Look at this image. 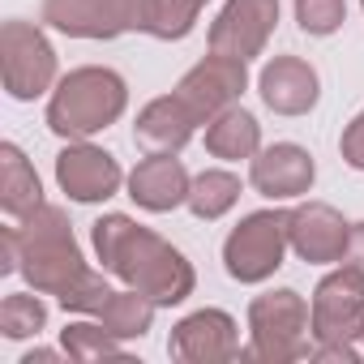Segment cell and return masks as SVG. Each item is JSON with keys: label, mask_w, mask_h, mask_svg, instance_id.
<instances>
[{"label": "cell", "mask_w": 364, "mask_h": 364, "mask_svg": "<svg viewBox=\"0 0 364 364\" xmlns=\"http://www.w3.org/2000/svg\"><path fill=\"white\" fill-rule=\"evenodd\" d=\"M90 245H95V253H99L107 274H116L124 287H137L159 309L185 304L193 296V287H198L193 262L180 253L176 245H167L159 232L141 228L129 215L95 219L90 223Z\"/></svg>", "instance_id": "1"}, {"label": "cell", "mask_w": 364, "mask_h": 364, "mask_svg": "<svg viewBox=\"0 0 364 364\" xmlns=\"http://www.w3.org/2000/svg\"><path fill=\"white\" fill-rule=\"evenodd\" d=\"M18 274L31 283V291L56 300L69 296L90 274L82 245L73 240V223L60 206L43 202L35 215L18 223Z\"/></svg>", "instance_id": "2"}, {"label": "cell", "mask_w": 364, "mask_h": 364, "mask_svg": "<svg viewBox=\"0 0 364 364\" xmlns=\"http://www.w3.org/2000/svg\"><path fill=\"white\" fill-rule=\"evenodd\" d=\"M129 107V82L116 69L82 65L69 69L52 99H48V129L65 141H90L95 133L112 129Z\"/></svg>", "instance_id": "3"}, {"label": "cell", "mask_w": 364, "mask_h": 364, "mask_svg": "<svg viewBox=\"0 0 364 364\" xmlns=\"http://www.w3.org/2000/svg\"><path fill=\"white\" fill-rule=\"evenodd\" d=\"M313 355V317L309 300L291 287L266 291L249 304V347L240 360H266V364H291Z\"/></svg>", "instance_id": "4"}, {"label": "cell", "mask_w": 364, "mask_h": 364, "mask_svg": "<svg viewBox=\"0 0 364 364\" xmlns=\"http://www.w3.org/2000/svg\"><path fill=\"white\" fill-rule=\"evenodd\" d=\"M287 219H291V210H253V215H245L223 240V270L236 283H249V287L274 279V270L283 266V257L291 249Z\"/></svg>", "instance_id": "5"}, {"label": "cell", "mask_w": 364, "mask_h": 364, "mask_svg": "<svg viewBox=\"0 0 364 364\" xmlns=\"http://www.w3.org/2000/svg\"><path fill=\"white\" fill-rule=\"evenodd\" d=\"M154 0H43V22L69 39H120L150 35Z\"/></svg>", "instance_id": "6"}, {"label": "cell", "mask_w": 364, "mask_h": 364, "mask_svg": "<svg viewBox=\"0 0 364 364\" xmlns=\"http://www.w3.org/2000/svg\"><path fill=\"white\" fill-rule=\"evenodd\" d=\"M0 73H5V90L18 103H31L48 90H56V48L35 22H5L0 31Z\"/></svg>", "instance_id": "7"}, {"label": "cell", "mask_w": 364, "mask_h": 364, "mask_svg": "<svg viewBox=\"0 0 364 364\" xmlns=\"http://www.w3.org/2000/svg\"><path fill=\"white\" fill-rule=\"evenodd\" d=\"M309 317H313V347L317 343H360V334H364V274L351 270L347 262H338V270H330L313 287Z\"/></svg>", "instance_id": "8"}, {"label": "cell", "mask_w": 364, "mask_h": 364, "mask_svg": "<svg viewBox=\"0 0 364 364\" xmlns=\"http://www.w3.org/2000/svg\"><path fill=\"white\" fill-rule=\"evenodd\" d=\"M249 90V65L232 60V56H202L185 77L176 82V99L193 112L198 124H210L219 112H228L232 103H240V95Z\"/></svg>", "instance_id": "9"}, {"label": "cell", "mask_w": 364, "mask_h": 364, "mask_svg": "<svg viewBox=\"0 0 364 364\" xmlns=\"http://www.w3.org/2000/svg\"><path fill=\"white\" fill-rule=\"evenodd\" d=\"M279 26V0H228L219 18L210 22V52L232 60H253L266 52L270 35Z\"/></svg>", "instance_id": "10"}, {"label": "cell", "mask_w": 364, "mask_h": 364, "mask_svg": "<svg viewBox=\"0 0 364 364\" xmlns=\"http://www.w3.org/2000/svg\"><path fill=\"white\" fill-rule=\"evenodd\" d=\"M124 180H129V176L120 171L116 154L103 150V146L69 141V146L56 154V185H60V193H69V198L82 202V206H95V202L116 198Z\"/></svg>", "instance_id": "11"}, {"label": "cell", "mask_w": 364, "mask_h": 364, "mask_svg": "<svg viewBox=\"0 0 364 364\" xmlns=\"http://www.w3.org/2000/svg\"><path fill=\"white\" fill-rule=\"evenodd\" d=\"M167 351L185 364H223V360H240V326L232 313L223 309H198L189 317H180L171 326Z\"/></svg>", "instance_id": "12"}, {"label": "cell", "mask_w": 364, "mask_h": 364, "mask_svg": "<svg viewBox=\"0 0 364 364\" xmlns=\"http://www.w3.org/2000/svg\"><path fill=\"white\" fill-rule=\"evenodd\" d=\"M287 236H291V253L300 262H309V266H338L347 257L351 223L330 202H304V206L291 210Z\"/></svg>", "instance_id": "13"}, {"label": "cell", "mask_w": 364, "mask_h": 364, "mask_svg": "<svg viewBox=\"0 0 364 364\" xmlns=\"http://www.w3.org/2000/svg\"><path fill=\"white\" fill-rule=\"evenodd\" d=\"M317 180V163L304 146L296 141H274V146H262L253 159H249V185L270 198V202H291V198H304Z\"/></svg>", "instance_id": "14"}, {"label": "cell", "mask_w": 364, "mask_h": 364, "mask_svg": "<svg viewBox=\"0 0 364 364\" xmlns=\"http://www.w3.org/2000/svg\"><path fill=\"white\" fill-rule=\"evenodd\" d=\"M257 90H262V103L274 112V116H304L317 107L321 99V77L309 60L300 56H274L262 65L257 73Z\"/></svg>", "instance_id": "15"}, {"label": "cell", "mask_w": 364, "mask_h": 364, "mask_svg": "<svg viewBox=\"0 0 364 364\" xmlns=\"http://www.w3.org/2000/svg\"><path fill=\"white\" fill-rule=\"evenodd\" d=\"M129 198L150 210V215H167L176 206L189 202V185L193 176L185 171V163H180L176 154H146L133 171H129Z\"/></svg>", "instance_id": "16"}, {"label": "cell", "mask_w": 364, "mask_h": 364, "mask_svg": "<svg viewBox=\"0 0 364 364\" xmlns=\"http://www.w3.org/2000/svg\"><path fill=\"white\" fill-rule=\"evenodd\" d=\"M193 112L171 95H159L150 99L141 112H137V124H133V141L146 150V154H180L189 141H193Z\"/></svg>", "instance_id": "17"}, {"label": "cell", "mask_w": 364, "mask_h": 364, "mask_svg": "<svg viewBox=\"0 0 364 364\" xmlns=\"http://www.w3.org/2000/svg\"><path fill=\"white\" fill-rule=\"evenodd\" d=\"M39 206H43V185H39L35 163L22 154V146L5 141L0 146V210H5L14 223H22Z\"/></svg>", "instance_id": "18"}, {"label": "cell", "mask_w": 364, "mask_h": 364, "mask_svg": "<svg viewBox=\"0 0 364 364\" xmlns=\"http://www.w3.org/2000/svg\"><path fill=\"white\" fill-rule=\"evenodd\" d=\"M206 150L215 159H228V163H240V159H253L262 150V124L253 112H245L240 103H232L228 112H219L210 124H206Z\"/></svg>", "instance_id": "19"}, {"label": "cell", "mask_w": 364, "mask_h": 364, "mask_svg": "<svg viewBox=\"0 0 364 364\" xmlns=\"http://www.w3.org/2000/svg\"><path fill=\"white\" fill-rule=\"evenodd\" d=\"M240 176L236 171H223V167H206L202 176H193V185H189V210L202 219V223H215L223 219L236 202H240Z\"/></svg>", "instance_id": "20"}, {"label": "cell", "mask_w": 364, "mask_h": 364, "mask_svg": "<svg viewBox=\"0 0 364 364\" xmlns=\"http://www.w3.org/2000/svg\"><path fill=\"white\" fill-rule=\"evenodd\" d=\"M154 300L150 296H141L137 287H124V291H112V300L99 309V321L120 338V343H129V338H146L150 334V326H154Z\"/></svg>", "instance_id": "21"}, {"label": "cell", "mask_w": 364, "mask_h": 364, "mask_svg": "<svg viewBox=\"0 0 364 364\" xmlns=\"http://www.w3.org/2000/svg\"><path fill=\"white\" fill-rule=\"evenodd\" d=\"M60 347H65L69 360H82V364L103 360V355H124V343H120L99 317H95V321H69V326L60 330Z\"/></svg>", "instance_id": "22"}, {"label": "cell", "mask_w": 364, "mask_h": 364, "mask_svg": "<svg viewBox=\"0 0 364 364\" xmlns=\"http://www.w3.org/2000/svg\"><path fill=\"white\" fill-rule=\"evenodd\" d=\"M48 326V304L39 300V291L31 296V291H14V296H5L0 300V334L5 338H31V334H39Z\"/></svg>", "instance_id": "23"}, {"label": "cell", "mask_w": 364, "mask_h": 364, "mask_svg": "<svg viewBox=\"0 0 364 364\" xmlns=\"http://www.w3.org/2000/svg\"><path fill=\"white\" fill-rule=\"evenodd\" d=\"M198 14H202V0H154L150 35L163 43H176L198 26Z\"/></svg>", "instance_id": "24"}, {"label": "cell", "mask_w": 364, "mask_h": 364, "mask_svg": "<svg viewBox=\"0 0 364 364\" xmlns=\"http://www.w3.org/2000/svg\"><path fill=\"white\" fill-rule=\"evenodd\" d=\"M296 22L304 35H334L347 22V0H296Z\"/></svg>", "instance_id": "25"}, {"label": "cell", "mask_w": 364, "mask_h": 364, "mask_svg": "<svg viewBox=\"0 0 364 364\" xmlns=\"http://www.w3.org/2000/svg\"><path fill=\"white\" fill-rule=\"evenodd\" d=\"M112 300V283H107V270H90L69 296H60V309L65 313H77V317H99V309Z\"/></svg>", "instance_id": "26"}, {"label": "cell", "mask_w": 364, "mask_h": 364, "mask_svg": "<svg viewBox=\"0 0 364 364\" xmlns=\"http://www.w3.org/2000/svg\"><path fill=\"white\" fill-rule=\"evenodd\" d=\"M338 154H343V163H347V167L364 171V112L343 129V137H338Z\"/></svg>", "instance_id": "27"}, {"label": "cell", "mask_w": 364, "mask_h": 364, "mask_svg": "<svg viewBox=\"0 0 364 364\" xmlns=\"http://www.w3.org/2000/svg\"><path fill=\"white\" fill-rule=\"evenodd\" d=\"M0 274H14L18 270V228H5L0 232Z\"/></svg>", "instance_id": "28"}, {"label": "cell", "mask_w": 364, "mask_h": 364, "mask_svg": "<svg viewBox=\"0 0 364 364\" xmlns=\"http://www.w3.org/2000/svg\"><path fill=\"white\" fill-rule=\"evenodd\" d=\"M343 262L364 274V223H351V240H347V257Z\"/></svg>", "instance_id": "29"}, {"label": "cell", "mask_w": 364, "mask_h": 364, "mask_svg": "<svg viewBox=\"0 0 364 364\" xmlns=\"http://www.w3.org/2000/svg\"><path fill=\"white\" fill-rule=\"evenodd\" d=\"M65 351V347H60ZM60 351H52V347H35V351H26L22 355V364H56L60 360Z\"/></svg>", "instance_id": "30"}, {"label": "cell", "mask_w": 364, "mask_h": 364, "mask_svg": "<svg viewBox=\"0 0 364 364\" xmlns=\"http://www.w3.org/2000/svg\"><path fill=\"white\" fill-rule=\"evenodd\" d=\"M360 347H364V334H360Z\"/></svg>", "instance_id": "31"}, {"label": "cell", "mask_w": 364, "mask_h": 364, "mask_svg": "<svg viewBox=\"0 0 364 364\" xmlns=\"http://www.w3.org/2000/svg\"><path fill=\"white\" fill-rule=\"evenodd\" d=\"M202 5H206V0H202Z\"/></svg>", "instance_id": "32"}, {"label": "cell", "mask_w": 364, "mask_h": 364, "mask_svg": "<svg viewBox=\"0 0 364 364\" xmlns=\"http://www.w3.org/2000/svg\"><path fill=\"white\" fill-rule=\"evenodd\" d=\"M360 5H364V0H360Z\"/></svg>", "instance_id": "33"}]
</instances>
